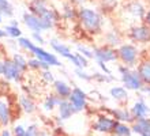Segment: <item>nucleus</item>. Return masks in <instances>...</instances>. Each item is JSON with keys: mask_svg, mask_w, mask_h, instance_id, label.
<instances>
[{"mask_svg": "<svg viewBox=\"0 0 150 136\" xmlns=\"http://www.w3.org/2000/svg\"><path fill=\"white\" fill-rule=\"evenodd\" d=\"M12 136H26V128L22 124H15L11 131Z\"/></svg>", "mask_w": 150, "mask_h": 136, "instance_id": "nucleus-31", "label": "nucleus"}, {"mask_svg": "<svg viewBox=\"0 0 150 136\" xmlns=\"http://www.w3.org/2000/svg\"><path fill=\"white\" fill-rule=\"evenodd\" d=\"M1 22H3V19H1V15H0V23H1Z\"/></svg>", "mask_w": 150, "mask_h": 136, "instance_id": "nucleus-50", "label": "nucleus"}, {"mask_svg": "<svg viewBox=\"0 0 150 136\" xmlns=\"http://www.w3.org/2000/svg\"><path fill=\"white\" fill-rule=\"evenodd\" d=\"M119 71H120V74H122V75H124V74H127L130 70H128V67H127V66H124V67L122 66V67H119Z\"/></svg>", "mask_w": 150, "mask_h": 136, "instance_id": "nucleus-42", "label": "nucleus"}, {"mask_svg": "<svg viewBox=\"0 0 150 136\" xmlns=\"http://www.w3.org/2000/svg\"><path fill=\"white\" fill-rule=\"evenodd\" d=\"M97 63H98L100 68H101V70H103L104 72H105V74H107V75H111V71L108 70V67L105 66V63H103V61H97Z\"/></svg>", "mask_w": 150, "mask_h": 136, "instance_id": "nucleus-41", "label": "nucleus"}, {"mask_svg": "<svg viewBox=\"0 0 150 136\" xmlns=\"http://www.w3.org/2000/svg\"><path fill=\"white\" fill-rule=\"evenodd\" d=\"M4 37H8V35H7V31H6V30H1V29H0V38H4Z\"/></svg>", "mask_w": 150, "mask_h": 136, "instance_id": "nucleus-47", "label": "nucleus"}, {"mask_svg": "<svg viewBox=\"0 0 150 136\" xmlns=\"http://www.w3.org/2000/svg\"><path fill=\"white\" fill-rule=\"evenodd\" d=\"M94 58L97 61H103V63H107V61H113L116 58L119 57L117 56V52L112 49L111 47H101V48H96L94 51Z\"/></svg>", "mask_w": 150, "mask_h": 136, "instance_id": "nucleus-9", "label": "nucleus"}, {"mask_svg": "<svg viewBox=\"0 0 150 136\" xmlns=\"http://www.w3.org/2000/svg\"><path fill=\"white\" fill-rule=\"evenodd\" d=\"M30 53L34 54V57L38 58V60H41V61L47 63V64H49V66H55V67H59L62 66V63L59 61V58L56 57L53 53H49V52H47L45 49H42V48L37 47V45H34L33 44V47L30 48Z\"/></svg>", "mask_w": 150, "mask_h": 136, "instance_id": "nucleus-5", "label": "nucleus"}, {"mask_svg": "<svg viewBox=\"0 0 150 136\" xmlns=\"http://www.w3.org/2000/svg\"><path fill=\"white\" fill-rule=\"evenodd\" d=\"M113 135H116V136H131L132 135V128H131L130 125L124 124V123H119L117 121V124L115 127Z\"/></svg>", "mask_w": 150, "mask_h": 136, "instance_id": "nucleus-24", "label": "nucleus"}, {"mask_svg": "<svg viewBox=\"0 0 150 136\" xmlns=\"http://www.w3.org/2000/svg\"><path fill=\"white\" fill-rule=\"evenodd\" d=\"M126 10L130 12V14H132L134 16H138V18H145V15H146V10H145L142 4L138 3V1L130 3L126 7Z\"/></svg>", "mask_w": 150, "mask_h": 136, "instance_id": "nucleus-21", "label": "nucleus"}, {"mask_svg": "<svg viewBox=\"0 0 150 136\" xmlns=\"http://www.w3.org/2000/svg\"><path fill=\"white\" fill-rule=\"evenodd\" d=\"M32 38L36 41L37 44H40V45H42V44H45V39L42 38V35H41V33H32Z\"/></svg>", "mask_w": 150, "mask_h": 136, "instance_id": "nucleus-39", "label": "nucleus"}, {"mask_svg": "<svg viewBox=\"0 0 150 136\" xmlns=\"http://www.w3.org/2000/svg\"><path fill=\"white\" fill-rule=\"evenodd\" d=\"M86 98L87 95L83 90H81L79 87H74L68 101L71 102V105L74 106L75 112L78 113V112H82L83 109L86 108Z\"/></svg>", "mask_w": 150, "mask_h": 136, "instance_id": "nucleus-7", "label": "nucleus"}, {"mask_svg": "<svg viewBox=\"0 0 150 136\" xmlns=\"http://www.w3.org/2000/svg\"><path fill=\"white\" fill-rule=\"evenodd\" d=\"M78 19L81 22V25L83 26V29L91 34L94 33H98L101 30V26H103V19H101V15L98 12L93 11L90 8L82 7L78 11Z\"/></svg>", "mask_w": 150, "mask_h": 136, "instance_id": "nucleus-1", "label": "nucleus"}, {"mask_svg": "<svg viewBox=\"0 0 150 136\" xmlns=\"http://www.w3.org/2000/svg\"><path fill=\"white\" fill-rule=\"evenodd\" d=\"M60 102H62V98H59L56 94H51V95L45 97V99L42 102V108L47 112H52L53 109L60 105Z\"/></svg>", "mask_w": 150, "mask_h": 136, "instance_id": "nucleus-20", "label": "nucleus"}, {"mask_svg": "<svg viewBox=\"0 0 150 136\" xmlns=\"http://www.w3.org/2000/svg\"><path fill=\"white\" fill-rule=\"evenodd\" d=\"M4 74V61H1L0 60V75Z\"/></svg>", "mask_w": 150, "mask_h": 136, "instance_id": "nucleus-46", "label": "nucleus"}, {"mask_svg": "<svg viewBox=\"0 0 150 136\" xmlns=\"http://www.w3.org/2000/svg\"><path fill=\"white\" fill-rule=\"evenodd\" d=\"M105 39H107V44L111 45V47H116V45L120 44V37H119V34L116 31H109V33H107Z\"/></svg>", "mask_w": 150, "mask_h": 136, "instance_id": "nucleus-29", "label": "nucleus"}, {"mask_svg": "<svg viewBox=\"0 0 150 136\" xmlns=\"http://www.w3.org/2000/svg\"><path fill=\"white\" fill-rule=\"evenodd\" d=\"M49 45H51L52 49H53L56 53H59L62 57L68 58V56L71 54V49H70V47L64 45L63 42H60V41H57V39H51V41H49Z\"/></svg>", "mask_w": 150, "mask_h": 136, "instance_id": "nucleus-18", "label": "nucleus"}, {"mask_svg": "<svg viewBox=\"0 0 150 136\" xmlns=\"http://www.w3.org/2000/svg\"><path fill=\"white\" fill-rule=\"evenodd\" d=\"M138 74L143 85H150V61H143L138 67Z\"/></svg>", "mask_w": 150, "mask_h": 136, "instance_id": "nucleus-22", "label": "nucleus"}, {"mask_svg": "<svg viewBox=\"0 0 150 136\" xmlns=\"http://www.w3.org/2000/svg\"><path fill=\"white\" fill-rule=\"evenodd\" d=\"M19 108L28 114H33L36 112V104L30 97L28 95H21L19 97Z\"/></svg>", "mask_w": 150, "mask_h": 136, "instance_id": "nucleus-19", "label": "nucleus"}, {"mask_svg": "<svg viewBox=\"0 0 150 136\" xmlns=\"http://www.w3.org/2000/svg\"><path fill=\"white\" fill-rule=\"evenodd\" d=\"M117 124V121L115 120L113 117H109V116H100L97 118L93 127L91 128L97 131V132H101V133H112L113 135V131H115V127Z\"/></svg>", "mask_w": 150, "mask_h": 136, "instance_id": "nucleus-4", "label": "nucleus"}, {"mask_svg": "<svg viewBox=\"0 0 150 136\" xmlns=\"http://www.w3.org/2000/svg\"><path fill=\"white\" fill-rule=\"evenodd\" d=\"M131 128H132V133H138L141 136H150V120L149 118L135 120Z\"/></svg>", "mask_w": 150, "mask_h": 136, "instance_id": "nucleus-12", "label": "nucleus"}, {"mask_svg": "<svg viewBox=\"0 0 150 136\" xmlns=\"http://www.w3.org/2000/svg\"><path fill=\"white\" fill-rule=\"evenodd\" d=\"M75 75H78V78L83 79V80H87V82L91 80V78H93V76H90L89 74H86L82 68H76V70H75Z\"/></svg>", "mask_w": 150, "mask_h": 136, "instance_id": "nucleus-37", "label": "nucleus"}, {"mask_svg": "<svg viewBox=\"0 0 150 136\" xmlns=\"http://www.w3.org/2000/svg\"><path fill=\"white\" fill-rule=\"evenodd\" d=\"M101 4H103L104 11H112L116 6H117V0H101Z\"/></svg>", "mask_w": 150, "mask_h": 136, "instance_id": "nucleus-33", "label": "nucleus"}, {"mask_svg": "<svg viewBox=\"0 0 150 136\" xmlns=\"http://www.w3.org/2000/svg\"><path fill=\"white\" fill-rule=\"evenodd\" d=\"M11 26H16V27H18V20H11Z\"/></svg>", "mask_w": 150, "mask_h": 136, "instance_id": "nucleus-49", "label": "nucleus"}, {"mask_svg": "<svg viewBox=\"0 0 150 136\" xmlns=\"http://www.w3.org/2000/svg\"><path fill=\"white\" fill-rule=\"evenodd\" d=\"M41 78H42V80L45 82V83H48V85H53L55 83V78H53V74H52L49 70L47 71H42V75H41Z\"/></svg>", "mask_w": 150, "mask_h": 136, "instance_id": "nucleus-34", "label": "nucleus"}, {"mask_svg": "<svg viewBox=\"0 0 150 136\" xmlns=\"http://www.w3.org/2000/svg\"><path fill=\"white\" fill-rule=\"evenodd\" d=\"M4 30L7 31L8 37H12V38H21V37H22V31H21L19 27H16V26H11V25H8V26H6Z\"/></svg>", "mask_w": 150, "mask_h": 136, "instance_id": "nucleus-30", "label": "nucleus"}, {"mask_svg": "<svg viewBox=\"0 0 150 136\" xmlns=\"http://www.w3.org/2000/svg\"><path fill=\"white\" fill-rule=\"evenodd\" d=\"M71 3H74V4H81V3H83L85 0H70Z\"/></svg>", "mask_w": 150, "mask_h": 136, "instance_id": "nucleus-48", "label": "nucleus"}, {"mask_svg": "<svg viewBox=\"0 0 150 136\" xmlns=\"http://www.w3.org/2000/svg\"><path fill=\"white\" fill-rule=\"evenodd\" d=\"M14 8L8 0H0V15L1 16H12Z\"/></svg>", "mask_w": 150, "mask_h": 136, "instance_id": "nucleus-27", "label": "nucleus"}, {"mask_svg": "<svg viewBox=\"0 0 150 136\" xmlns=\"http://www.w3.org/2000/svg\"><path fill=\"white\" fill-rule=\"evenodd\" d=\"M122 82L124 85V89L128 90H141L143 87V82L138 71H128L127 74L122 75Z\"/></svg>", "mask_w": 150, "mask_h": 136, "instance_id": "nucleus-6", "label": "nucleus"}, {"mask_svg": "<svg viewBox=\"0 0 150 136\" xmlns=\"http://www.w3.org/2000/svg\"><path fill=\"white\" fill-rule=\"evenodd\" d=\"M150 113V109L147 105L141 99V101L135 102L134 106L131 108V114L135 120H141V118H147V114Z\"/></svg>", "mask_w": 150, "mask_h": 136, "instance_id": "nucleus-15", "label": "nucleus"}, {"mask_svg": "<svg viewBox=\"0 0 150 136\" xmlns=\"http://www.w3.org/2000/svg\"><path fill=\"white\" fill-rule=\"evenodd\" d=\"M26 136H40V129L37 124H30L26 128Z\"/></svg>", "mask_w": 150, "mask_h": 136, "instance_id": "nucleus-35", "label": "nucleus"}, {"mask_svg": "<svg viewBox=\"0 0 150 136\" xmlns=\"http://www.w3.org/2000/svg\"><path fill=\"white\" fill-rule=\"evenodd\" d=\"M28 64H29V68H32V70H42V71H47V70H49V68H51V66H49V64L41 61V60H38V58H36V57L29 58V60H28Z\"/></svg>", "mask_w": 150, "mask_h": 136, "instance_id": "nucleus-25", "label": "nucleus"}, {"mask_svg": "<svg viewBox=\"0 0 150 136\" xmlns=\"http://www.w3.org/2000/svg\"><path fill=\"white\" fill-rule=\"evenodd\" d=\"M119 58H122V61L124 63V66L132 67L137 64V58H138V49L131 45V44H124L119 48L117 51Z\"/></svg>", "mask_w": 150, "mask_h": 136, "instance_id": "nucleus-3", "label": "nucleus"}, {"mask_svg": "<svg viewBox=\"0 0 150 136\" xmlns=\"http://www.w3.org/2000/svg\"><path fill=\"white\" fill-rule=\"evenodd\" d=\"M141 91H143V93H149V94H150V86H143L142 89H141Z\"/></svg>", "mask_w": 150, "mask_h": 136, "instance_id": "nucleus-45", "label": "nucleus"}, {"mask_svg": "<svg viewBox=\"0 0 150 136\" xmlns=\"http://www.w3.org/2000/svg\"><path fill=\"white\" fill-rule=\"evenodd\" d=\"M76 48H78L79 53L82 54V56H85L86 58H93V57H94V53H93L91 51H89L86 47H83V45H78Z\"/></svg>", "mask_w": 150, "mask_h": 136, "instance_id": "nucleus-36", "label": "nucleus"}, {"mask_svg": "<svg viewBox=\"0 0 150 136\" xmlns=\"http://www.w3.org/2000/svg\"><path fill=\"white\" fill-rule=\"evenodd\" d=\"M111 95L115 98V99H117V101H124L127 99V90L124 87H112L111 89Z\"/></svg>", "mask_w": 150, "mask_h": 136, "instance_id": "nucleus-28", "label": "nucleus"}, {"mask_svg": "<svg viewBox=\"0 0 150 136\" xmlns=\"http://www.w3.org/2000/svg\"><path fill=\"white\" fill-rule=\"evenodd\" d=\"M53 89H55L56 95H57L59 98H62V99H68L70 95H71V93H72L71 87L63 80H55V83H53Z\"/></svg>", "mask_w": 150, "mask_h": 136, "instance_id": "nucleus-17", "label": "nucleus"}, {"mask_svg": "<svg viewBox=\"0 0 150 136\" xmlns=\"http://www.w3.org/2000/svg\"><path fill=\"white\" fill-rule=\"evenodd\" d=\"M23 22L33 33H41V31L49 30V29L53 27V23L42 19V18H38V16L33 15L30 12H25L23 14Z\"/></svg>", "mask_w": 150, "mask_h": 136, "instance_id": "nucleus-2", "label": "nucleus"}, {"mask_svg": "<svg viewBox=\"0 0 150 136\" xmlns=\"http://www.w3.org/2000/svg\"><path fill=\"white\" fill-rule=\"evenodd\" d=\"M130 37L132 41L135 42H141V44H146L150 41V27L146 25L142 26H135L131 29Z\"/></svg>", "mask_w": 150, "mask_h": 136, "instance_id": "nucleus-8", "label": "nucleus"}, {"mask_svg": "<svg viewBox=\"0 0 150 136\" xmlns=\"http://www.w3.org/2000/svg\"><path fill=\"white\" fill-rule=\"evenodd\" d=\"M111 113L112 117L119 123H124V124L131 123L132 124L135 121V118L131 114V110H127V109H113V110H111Z\"/></svg>", "mask_w": 150, "mask_h": 136, "instance_id": "nucleus-16", "label": "nucleus"}, {"mask_svg": "<svg viewBox=\"0 0 150 136\" xmlns=\"http://www.w3.org/2000/svg\"><path fill=\"white\" fill-rule=\"evenodd\" d=\"M12 120L11 108L10 104L4 99H0V125L1 127H8Z\"/></svg>", "mask_w": 150, "mask_h": 136, "instance_id": "nucleus-14", "label": "nucleus"}, {"mask_svg": "<svg viewBox=\"0 0 150 136\" xmlns=\"http://www.w3.org/2000/svg\"><path fill=\"white\" fill-rule=\"evenodd\" d=\"M93 78H94L96 80H98V82H111V80H113V76H111V75L94 74L93 75Z\"/></svg>", "mask_w": 150, "mask_h": 136, "instance_id": "nucleus-38", "label": "nucleus"}, {"mask_svg": "<svg viewBox=\"0 0 150 136\" xmlns=\"http://www.w3.org/2000/svg\"><path fill=\"white\" fill-rule=\"evenodd\" d=\"M3 76L7 80H15L19 82L22 79V72L19 71V68L15 66V63L12 60H4V74Z\"/></svg>", "mask_w": 150, "mask_h": 136, "instance_id": "nucleus-10", "label": "nucleus"}, {"mask_svg": "<svg viewBox=\"0 0 150 136\" xmlns=\"http://www.w3.org/2000/svg\"><path fill=\"white\" fill-rule=\"evenodd\" d=\"M75 16H78V14L75 12L74 7H72V4L64 3L63 4V10H62V18L70 20V19H74Z\"/></svg>", "mask_w": 150, "mask_h": 136, "instance_id": "nucleus-26", "label": "nucleus"}, {"mask_svg": "<svg viewBox=\"0 0 150 136\" xmlns=\"http://www.w3.org/2000/svg\"><path fill=\"white\" fill-rule=\"evenodd\" d=\"M75 56L78 57V60H79V63H81V67H82V68H85V67L89 66V63H87V58L85 57V56H82L81 53H75Z\"/></svg>", "mask_w": 150, "mask_h": 136, "instance_id": "nucleus-40", "label": "nucleus"}, {"mask_svg": "<svg viewBox=\"0 0 150 136\" xmlns=\"http://www.w3.org/2000/svg\"><path fill=\"white\" fill-rule=\"evenodd\" d=\"M0 136H12V133L10 129H3V131L0 132Z\"/></svg>", "mask_w": 150, "mask_h": 136, "instance_id": "nucleus-43", "label": "nucleus"}, {"mask_svg": "<svg viewBox=\"0 0 150 136\" xmlns=\"http://www.w3.org/2000/svg\"><path fill=\"white\" fill-rule=\"evenodd\" d=\"M59 109V120H70L72 116H74L75 113V109L74 106L71 105V102L68 101V99H62L60 102V105L57 106Z\"/></svg>", "mask_w": 150, "mask_h": 136, "instance_id": "nucleus-13", "label": "nucleus"}, {"mask_svg": "<svg viewBox=\"0 0 150 136\" xmlns=\"http://www.w3.org/2000/svg\"><path fill=\"white\" fill-rule=\"evenodd\" d=\"M145 22H146V25L150 27V10L146 12V15H145Z\"/></svg>", "mask_w": 150, "mask_h": 136, "instance_id": "nucleus-44", "label": "nucleus"}, {"mask_svg": "<svg viewBox=\"0 0 150 136\" xmlns=\"http://www.w3.org/2000/svg\"><path fill=\"white\" fill-rule=\"evenodd\" d=\"M48 10H49L48 0H32L29 3V12L33 14V15L38 16V18H42L47 14Z\"/></svg>", "mask_w": 150, "mask_h": 136, "instance_id": "nucleus-11", "label": "nucleus"}, {"mask_svg": "<svg viewBox=\"0 0 150 136\" xmlns=\"http://www.w3.org/2000/svg\"><path fill=\"white\" fill-rule=\"evenodd\" d=\"M18 45L21 48L26 49V51H30V48L33 47V42L29 38H26V37H21V38H18Z\"/></svg>", "mask_w": 150, "mask_h": 136, "instance_id": "nucleus-32", "label": "nucleus"}, {"mask_svg": "<svg viewBox=\"0 0 150 136\" xmlns=\"http://www.w3.org/2000/svg\"><path fill=\"white\" fill-rule=\"evenodd\" d=\"M112 136H116V135H112Z\"/></svg>", "mask_w": 150, "mask_h": 136, "instance_id": "nucleus-51", "label": "nucleus"}, {"mask_svg": "<svg viewBox=\"0 0 150 136\" xmlns=\"http://www.w3.org/2000/svg\"><path fill=\"white\" fill-rule=\"evenodd\" d=\"M12 61L15 63V66L19 68V71L23 74V72H26L29 68V64H28V58L25 57L23 54H21V53H14V56H12L11 58Z\"/></svg>", "mask_w": 150, "mask_h": 136, "instance_id": "nucleus-23", "label": "nucleus"}]
</instances>
